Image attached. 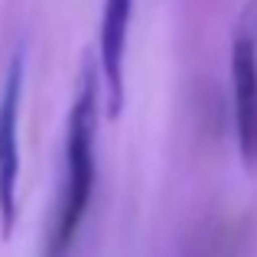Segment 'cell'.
<instances>
[{"mask_svg":"<svg viewBox=\"0 0 257 257\" xmlns=\"http://www.w3.org/2000/svg\"><path fill=\"white\" fill-rule=\"evenodd\" d=\"M98 104H101V72L94 59H85L78 91L69 104L65 117V144H62V176H59L56 221L49 231L46 257H69L82 221L94 195V170H98Z\"/></svg>","mask_w":257,"mask_h":257,"instance_id":"cell-1","label":"cell"},{"mask_svg":"<svg viewBox=\"0 0 257 257\" xmlns=\"http://www.w3.org/2000/svg\"><path fill=\"white\" fill-rule=\"evenodd\" d=\"M234 134L244 166H257V0H247L231 33Z\"/></svg>","mask_w":257,"mask_h":257,"instance_id":"cell-2","label":"cell"},{"mask_svg":"<svg viewBox=\"0 0 257 257\" xmlns=\"http://www.w3.org/2000/svg\"><path fill=\"white\" fill-rule=\"evenodd\" d=\"M26 56L10 59L0 88V234L10 238L20 221V104H23Z\"/></svg>","mask_w":257,"mask_h":257,"instance_id":"cell-3","label":"cell"},{"mask_svg":"<svg viewBox=\"0 0 257 257\" xmlns=\"http://www.w3.org/2000/svg\"><path fill=\"white\" fill-rule=\"evenodd\" d=\"M134 20V0H104L98 26V72H101V91L104 107L111 117H120L127 101L124 88V59H127V36H131Z\"/></svg>","mask_w":257,"mask_h":257,"instance_id":"cell-4","label":"cell"}]
</instances>
